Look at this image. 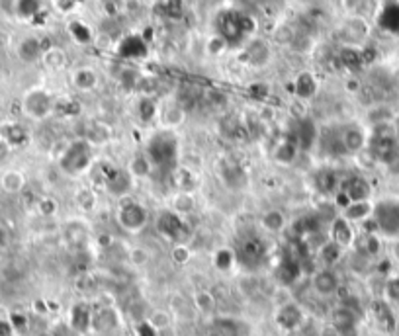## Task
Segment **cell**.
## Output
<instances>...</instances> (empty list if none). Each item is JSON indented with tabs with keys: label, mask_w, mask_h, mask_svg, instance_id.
<instances>
[{
	"label": "cell",
	"mask_w": 399,
	"mask_h": 336,
	"mask_svg": "<svg viewBox=\"0 0 399 336\" xmlns=\"http://www.w3.org/2000/svg\"><path fill=\"white\" fill-rule=\"evenodd\" d=\"M165 10H167L170 18H181L182 12H184V4H182V0H167Z\"/></svg>",
	"instance_id": "obj_50"
},
{
	"label": "cell",
	"mask_w": 399,
	"mask_h": 336,
	"mask_svg": "<svg viewBox=\"0 0 399 336\" xmlns=\"http://www.w3.org/2000/svg\"><path fill=\"white\" fill-rule=\"evenodd\" d=\"M145 321L151 324L157 333H163V330L170 328V324H172V313L167 311V309H155V311L149 313V317H147Z\"/></svg>",
	"instance_id": "obj_39"
},
{
	"label": "cell",
	"mask_w": 399,
	"mask_h": 336,
	"mask_svg": "<svg viewBox=\"0 0 399 336\" xmlns=\"http://www.w3.org/2000/svg\"><path fill=\"white\" fill-rule=\"evenodd\" d=\"M22 109L30 120L43 121L55 112V102L45 88H32L22 98Z\"/></svg>",
	"instance_id": "obj_7"
},
{
	"label": "cell",
	"mask_w": 399,
	"mask_h": 336,
	"mask_svg": "<svg viewBox=\"0 0 399 336\" xmlns=\"http://www.w3.org/2000/svg\"><path fill=\"white\" fill-rule=\"evenodd\" d=\"M206 336H251V326L237 317H216L207 324Z\"/></svg>",
	"instance_id": "obj_10"
},
{
	"label": "cell",
	"mask_w": 399,
	"mask_h": 336,
	"mask_svg": "<svg viewBox=\"0 0 399 336\" xmlns=\"http://www.w3.org/2000/svg\"><path fill=\"white\" fill-rule=\"evenodd\" d=\"M71 83L79 92H90L98 86V72L90 67H79L71 74Z\"/></svg>",
	"instance_id": "obj_26"
},
{
	"label": "cell",
	"mask_w": 399,
	"mask_h": 336,
	"mask_svg": "<svg viewBox=\"0 0 399 336\" xmlns=\"http://www.w3.org/2000/svg\"><path fill=\"white\" fill-rule=\"evenodd\" d=\"M71 328L74 333H86L92 328V311L86 303H76L71 311Z\"/></svg>",
	"instance_id": "obj_30"
},
{
	"label": "cell",
	"mask_w": 399,
	"mask_h": 336,
	"mask_svg": "<svg viewBox=\"0 0 399 336\" xmlns=\"http://www.w3.org/2000/svg\"><path fill=\"white\" fill-rule=\"evenodd\" d=\"M342 2V8L347 10V12L356 14V10L360 8V4H362L364 0H340Z\"/></svg>",
	"instance_id": "obj_52"
},
{
	"label": "cell",
	"mask_w": 399,
	"mask_h": 336,
	"mask_svg": "<svg viewBox=\"0 0 399 336\" xmlns=\"http://www.w3.org/2000/svg\"><path fill=\"white\" fill-rule=\"evenodd\" d=\"M194 307L198 309L200 313H212L216 309V297L206 291V289H198L196 293H194Z\"/></svg>",
	"instance_id": "obj_41"
},
{
	"label": "cell",
	"mask_w": 399,
	"mask_h": 336,
	"mask_svg": "<svg viewBox=\"0 0 399 336\" xmlns=\"http://www.w3.org/2000/svg\"><path fill=\"white\" fill-rule=\"evenodd\" d=\"M190 256H192V252L188 249V244H172V249H170V260H172L174 264H188Z\"/></svg>",
	"instance_id": "obj_45"
},
{
	"label": "cell",
	"mask_w": 399,
	"mask_h": 336,
	"mask_svg": "<svg viewBox=\"0 0 399 336\" xmlns=\"http://www.w3.org/2000/svg\"><path fill=\"white\" fill-rule=\"evenodd\" d=\"M253 32V20L237 10H227L219 14L218 18V36L227 45H241L245 37Z\"/></svg>",
	"instance_id": "obj_3"
},
{
	"label": "cell",
	"mask_w": 399,
	"mask_h": 336,
	"mask_svg": "<svg viewBox=\"0 0 399 336\" xmlns=\"http://www.w3.org/2000/svg\"><path fill=\"white\" fill-rule=\"evenodd\" d=\"M69 30H71V34H73L74 41H76V43L85 45V43H90V41H92L90 28L83 24V22H73V24L69 25Z\"/></svg>",
	"instance_id": "obj_44"
},
{
	"label": "cell",
	"mask_w": 399,
	"mask_h": 336,
	"mask_svg": "<svg viewBox=\"0 0 399 336\" xmlns=\"http://www.w3.org/2000/svg\"><path fill=\"white\" fill-rule=\"evenodd\" d=\"M100 6L106 16L114 18V16H120L123 10V0H100Z\"/></svg>",
	"instance_id": "obj_48"
},
{
	"label": "cell",
	"mask_w": 399,
	"mask_h": 336,
	"mask_svg": "<svg viewBox=\"0 0 399 336\" xmlns=\"http://www.w3.org/2000/svg\"><path fill=\"white\" fill-rule=\"evenodd\" d=\"M260 227L265 233L280 235V233H284V229L288 227V217L282 209H268L260 216Z\"/></svg>",
	"instance_id": "obj_23"
},
{
	"label": "cell",
	"mask_w": 399,
	"mask_h": 336,
	"mask_svg": "<svg viewBox=\"0 0 399 336\" xmlns=\"http://www.w3.org/2000/svg\"><path fill=\"white\" fill-rule=\"evenodd\" d=\"M340 190L347 193V198L351 202H364V200H372V186L364 176H351L347 180H342Z\"/></svg>",
	"instance_id": "obj_17"
},
{
	"label": "cell",
	"mask_w": 399,
	"mask_h": 336,
	"mask_svg": "<svg viewBox=\"0 0 399 336\" xmlns=\"http://www.w3.org/2000/svg\"><path fill=\"white\" fill-rule=\"evenodd\" d=\"M147 45L141 37L137 36H127L120 43V55L127 57V59H139V57H145Z\"/></svg>",
	"instance_id": "obj_31"
},
{
	"label": "cell",
	"mask_w": 399,
	"mask_h": 336,
	"mask_svg": "<svg viewBox=\"0 0 399 336\" xmlns=\"http://www.w3.org/2000/svg\"><path fill=\"white\" fill-rule=\"evenodd\" d=\"M311 288L317 295L321 297H331L335 293H339L340 280L337 276V272L333 268H319L317 272H314L311 276Z\"/></svg>",
	"instance_id": "obj_14"
},
{
	"label": "cell",
	"mask_w": 399,
	"mask_h": 336,
	"mask_svg": "<svg viewBox=\"0 0 399 336\" xmlns=\"http://www.w3.org/2000/svg\"><path fill=\"white\" fill-rule=\"evenodd\" d=\"M145 156L149 158L153 170L155 168H167L169 165H174L178 158V141L176 135L167 129L157 132L145 147Z\"/></svg>",
	"instance_id": "obj_2"
},
{
	"label": "cell",
	"mask_w": 399,
	"mask_h": 336,
	"mask_svg": "<svg viewBox=\"0 0 399 336\" xmlns=\"http://www.w3.org/2000/svg\"><path fill=\"white\" fill-rule=\"evenodd\" d=\"M30 135H28V129L20 123H6V125H0V141L8 145L10 149L14 147H22V145L28 143Z\"/></svg>",
	"instance_id": "obj_24"
},
{
	"label": "cell",
	"mask_w": 399,
	"mask_h": 336,
	"mask_svg": "<svg viewBox=\"0 0 399 336\" xmlns=\"http://www.w3.org/2000/svg\"><path fill=\"white\" fill-rule=\"evenodd\" d=\"M16 330L10 321H0V336H12Z\"/></svg>",
	"instance_id": "obj_54"
},
{
	"label": "cell",
	"mask_w": 399,
	"mask_h": 336,
	"mask_svg": "<svg viewBox=\"0 0 399 336\" xmlns=\"http://www.w3.org/2000/svg\"><path fill=\"white\" fill-rule=\"evenodd\" d=\"M340 145L345 155H362L368 149V139L370 135L364 129L360 123H345L339 127Z\"/></svg>",
	"instance_id": "obj_8"
},
{
	"label": "cell",
	"mask_w": 399,
	"mask_h": 336,
	"mask_svg": "<svg viewBox=\"0 0 399 336\" xmlns=\"http://www.w3.org/2000/svg\"><path fill=\"white\" fill-rule=\"evenodd\" d=\"M110 135H112V132H110L108 125H104V123H100V121H94V123L88 127V133H86L83 139H86L88 143L94 147V145H102L110 141Z\"/></svg>",
	"instance_id": "obj_38"
},
{
	"label": "cell",
	"mask_w": 399,
	"mask_h": 336,
	"mask_svg": "<svg viewBox=\"0 0 399 336\" xmlns=\"http://www.w3.org/2000/svg\"><path fill=\"white\" fill-rule=\"evenodd\" d=\"M276 276H278L282 286H290L300 276V266H298L296 260H284L278 266V270H276Z\"/></svg>",
	"instance_id": "obj_37"
},
{
	"label": "cell",
	"mask_w": 399,
	"mask_h": 336,
	"mask_svg": "<svg viewBox=\"0 0 399 336\" xmlns=\"http://www.w3.org/2000/svg\"><path fill=\"white\" fill-rule=\"evenodd\" d=\"M14 10H16V14H18L20 18L30 20V18L37 16L39 10H41V0H16Z\"/></svg>",
	"instance_id": "obj_40"
},
{
	"label": "cell",
	"mask_w": 399,
	"mask_h": 336,
	"mask_svg": "<svg viewBox=\"0 0 399 336\" xmlns=\"http://www.w3.org/2000/svg\"><path fill=\"white\" fill-rule=\"evenodd\" d=\"M356 323H358V317L356 311H352L349 307L340 305L335 311L331 313V326L333 330L339 336H349L351 333L356 330Z\"/></svg>",
	"instance_id": "obj_16"
},
{
	"label": "cell",
	"mask_w": 399,
	"mask_h": 336,
	"mask_svg": "<svg viewBox=\"0 0 399 336\" xmlns=\"http://www.w3.org/2000/svg\"><path fill=\"white\" fill-rule=\"evenodd\" d=\"M170 211H174L176 216L188 217L192 216L194 211L198 209V200L194 192H186V190H178L170 196Z\"/></svg>",
	"instance_id": "obj_19"
},
{
	"label": "cell",
	"mask_w": 399,
	"mask_h": 336,
	"mask_svg": "<svg viewBox=\"0 0 399 336\" xmlns=\"http://www.w3.org/2000/svg\"><path fill=\"white\" fill-rule=\"evenodd\" d=\"M155 229H157V233L163 239L169 240L172 244H188V240L192 237L188 219L176 216L170 209H165V211L158 213L157 219H155Z\"/></svg>",
	"instance_id": "obj_4"
},
{
	"label": "cell",
	"mask_w": 399,
	"mask_h": 336,
	"mask_svg": "<svg viewBox=\"0 0 399 336\" xmlns=\"http://www.w3.org/2000/svg\"><path fill=\"white\" fill-rule=\"evenodd\" d=\"M36 336H57L55 333H51V330H43V333H39V335Z\"/></svg>",
	"instance_id": "obj_57"
},
{
	"label": "cell",
	"mask_w": 399,
	"mask_h": 336,
	"mask_svg": "<svg viewBox=\"0 0 399 336\" xmlns=\"http://www.w3.org/2000/svg\"><path fill=\"white\" fill-rule=\"evenodd\" d=\"M161 125L163 129L167 132H174L176 127H181L182 123L186 121V109L182 108L178 102H172V104H167L165 108L161 109Z\"/></svg>",
	"instance_id": "obj_21"
},
{
	"label": "cell",
	"mask_w": 399,
	"mask_h": 336,
	"mask_svg": "<svg viewBox=\"0 0 399 336\" xmlns=\"http://www.w3.org/2000/svg\"><path fill=\"white\" fill-rule=\"evenodd\" d=\"M8 242H10V235H8V231L0 225V249H6L8 246Z\"/></svg>",
	"instance_id": "obj_56"
},
{
	"label": "cell",
	"mask_w": 399,
	"mask_h": 336,
	"mask_svg": "<svg viewBox=\"0 0 399 336\" xmlns=\"http://www.w3.org/2000/svg\"><path fill=\"white\" fill-rule=\"evenodd\" d=\"M274 321H276V324H278L282 330L294 333V330H298L303 324V321H305V313H303V309L298 303L286 301V303H280L278 305L276 315H274Z\"/></svg>",
	"instance_id": "obj_12"
},
{
	"label": "cell",
	"mask_w": 399,
	"mask_h": 336,
	"mask_svg": "<svg viewBox=\"0 0 399 336\" xmlns=\"http://www.w3.org/2000/svg\"><path fill=\"white\" fill-rule=\"evenodd\" d=\"M237 264V256H235V249L229 246H221L214 252V266L219 272H229L233 266Z\"/></svg>",
	"instance_id": "obj_35"
},
{
	"label": "cell",
	"mask_w": 399,
	"mask_h": 336,
	"mask_svg": "<svg viewBox=\"0 0 399 336\" xmlns=\"http://www.w3.org/2000/svg\"><path fill=\"white\" fill-rule=\"evenodd\" d=\"M28 186V176L20 168H6L0 172V190L8 196L24 192Z\"/></svg>",
	"instance_id": "obj_18"
},
{
	"label": "cell",
	"mask_w": 399,
	"mask_h": 336,
	"mask_svg": "<svg viewBox=\"0 0 399 336\" xmlns=\"http://www.w3.org/2000/svg\"><path fill=\"white\" fill-rule=\"evenodd\" d=\"M345 34L351 37V41H358L368 36V20L362 16H352L351 20L345 25Z\"/></svg>",
	"instance_id": "obj_36"
},
{
	"label": "cell",
	"mask_w": 399,
	"mask_h": 336,
	"mask_svg": "<svg viewBox=\"0 0 399 336\" xmlns=\"http://www.w3.org/2000/svg\"><path fill=\"white\" fill-rule=\"evenodd\" d=\"M356 251L358 254H362L366 258L374 260L376 256L382 252V235L380 233H360L356 237Z\"/></svg>",
	"instance_id": "obj_20"
},
{
	"label": "cell",
	"mask_w": 399,
	"mask_h": 336,
	"mask_svg": "<svg viewBox=\"0 0 399 336\" xmlns=\"http://www.w3.org/2000/svg\"><path fill=\"white\" fill-rule=\"evenodd\" d=\"M266 254V244L265 240L258 239V237H249L245 239L235 249V256H237V262L243 266H249V268H254L263 262Z\"/></svg>",
	"instance_id": "obj_11"
},
{
	"label": "cell",
	"mask_w": 399,
	"mask_h": 336,
	"mask_svg": "<svg viewBox=\"0 0 399 336\" xmlns=\"http://www.w3.org/2000/svg\"><path fill=\"white\" fill-rule=\"evenodd\" d=\"M41 61H43V65L48 67L49 71H63V69L67 67V63H69L67 53L61 48H55V45L45 48Z\"/></svg>",
	"instance_id": "obj_32"
},
{
	"label": "cell",
	"mask_w": 399,
	"mask_h": 336,
	"mask_svg": "<svg viewBox=\"0 0 399 336\" xmlns=\"http://www.w3.org/2000/svg\"><path fill=\"white\" fill-rule=\"evenodd\" d=\"M382 291L389 303H399V277H386Z\"/></svg>",
	"instance_id": "obj_46"
},
{
	"label": "cell",
	"mask_w": 399,
	"mask_h": 336,
	"mask_svg": "<svg viewBox=\"0 0 399 336\" xmlns=\"http://www.w3.org/2000/svg\"><path fill=\"white\" fill-rule=\"evenodd\" d=\"M317 88H319L317 78L314 76V72L309 71L300 72V74L296 76V81H294V92H296V96L300 98V100L314 98L315 94H317Z\"/></svg>",
	"instance_id": "obj_27"
},
{
	"label": "cell",
	"mask_w": 399,
	"mask_h": 336,
	"mask_svg": "<svg viewBox=\"0 0 399 336\" xmlns=\"http://www.w3.org/2000/svg\"><path fill=\"white\" fill-rule=\"evenodd\" d=\"M43 43L37 39V37H24L18 45V57L24 61V63H36L43 57Z\"/></svg>",
	"instance_id": "obj_29"
},
{
	"label": "cell",
	"mask_w": 399,
	"mask_h": 336,
	"mask_svg": "<svg viewBox=\"0 0 399 336\" xmlns=\"http://www.w3.org/2000/svg\"><path fill=\"white\" fill-rule=\"evenodd\" d=\"M315 186H317V190H321L323 193H335L340 190V184L342 180H339V172L337 170H333V168H321L317 174H315Z\"/></svg>",
	"instance_id": "obj_25"
},
{
	"label": "cell",
	"mask_w": 399,
	"mask_h": 336,
	"mask_svg": "<svg viewBox=\"0 0 399 336\" xmlns=\"http://www.w3.org/2000/svg\"><path fill=\"white\" fill-rule=\"evenodd\" d=\"M398 180H399V176H398Z\"/></svg>",
	"instance_id": "obj_58"
},
{
	"label": "cell",
	"mask_w": 399,
	"mask_h": 336,
	"mask_svg": "<svg viewBox=\"0 0 399 336\" xmlns=\"http://www.w3.org/2000/svg\"><path fill=\"white\" fill-rule=\"evenodd\" d=\"M127 170H130V174L133 176V180H143V178H149V176L153 174V167H151V162H149L145 153L133 156L132 160H130Z\"/></svg>",
	"instance_id": "obj_34"
},
{
	"label": "cell",
	"mask_w": 399,
	"mask_h": 336,
	"mask_svg": "<svg viewBox=\"0 0 399 336\" xmlns=\"http://www.w3.org/2000/svg\"><path fill=\"white\" fill-rule=\"evenodd\" d=\"M137 116L141 121H151L157 116V104L151 98H141L137 104Z\"/></svg>",
	"instance_id": "obj_43"
},
{
	"label": "cell",
	"mask_w": 399,
	"mask_h": 336,
	"mask_svg": "<svg viewBox=\"0 0 399 336\" xmlns=\"http://www.w3.org/2000/svg\"><path fill=\"white\" fill-rule=\"evenodd\" d=\"M133 188V176L130 174L127 168H116L110 167V170L104 174V190L112 196V198H130V192Z\"/></svg>",
	"instance_id": "obj_9"
},
{
	"label": "cell",
	"mask_w": 399,
	"mask_h": 336,
	"mask_svg": "<svg viewBox=\"0 0 399 336\" xmlns=\"http://www.w3.org/2000/svg\"><path fill=\"white\" fill-rule=\"evenodd\" d=\"M149 258H151V254L145 249H141V246H135L130 251V262L133 266H143L149 262Z\"/></svg>",
	"instance_id": "obj_49"
},
{
	"label": "cell",
	"mask_w": 399,
	"mask_h": 336,
	"mask_svg": "<svg viewBox=\"0 0 399 336\" xmlns=\"http://www.w3.org/2000/svg\"><path fill=\"white\" fill-rule=\"evenodd\" d=\"M57 209H59V205H57V202L53 198H41L37 202V211L43 217H53L57 213Z\"/></svg>",
	"instance_id": "obj_47"
},
{
	"label": "cell",
	"mask_w": 399,
	"mask_h": 336,
	"mask_svg": "<svg viewBox=\"0 0 399 336\" xmlns=\"http://www.w3.org/2000/svg\"><path fill=\"white\" fill-rule=\"evenodd\" d=\"M116 221L125 233L137 235L149 225V211L143 204L135 202L132 198H123L116 209Z\"/></svg>",
	"instance_id": "obj_5"
},
{
	"label": "cell",
	"mask_w": 399,
	"mask_h": 336,
	"mask_svg": "<svg viewBox=\"0 0 399 336\" xmlns=\"http://www.w3.org/2000/svg\"><path fill=\"white\" fill-rule=\"evenodd\" d=\"M389 256L396 264H399V237L391 239V242H389Z\"/></svg>",
	"instance_id": "obj_53"
},
{
	"label": "cell",
	"mask_w": 399,
	"mask_h": 336,
	"mask_svg": "<svg viewBox=\"0 0 399 336\" xmlns=\"http://www.w3.org/2000/svg\"><path fill=\"white\" fill-rule=\"evenodd\" d=\"M319 254H321V258H323V262H325V268H331V266L335 264V262H337V260L340 258L342 249H340V246H337L333 240H327L325 244L321 246Z\"/></svg>",
	"instance_id": "obj_42"
},
{
	"label": "cell",
	"mask_w": 399,
	"mask_h": 336,
	"mask_svg": "<svg viewBox=\"0 0 399 336\" xmlns=\"http://www.w3.org/2000/svg\"><path fill=\"white\" fill-rule=\"evenodd\" d=\"M245 59L253 67H265L270 61V48L263 39H253L245 45Z\"/></svg>",
	"instance_id": "obj_22"
},
{
	"label": "cell",
	"mask_w": 399,
	"mask_h": 336,
	"mask_svg": "<svg viewBox=\"0 0 399 336\" xmlns=\"http://www.w3.org/2000/svg\"><path fill=\"white\" fill-rule=\"evenodd\" d=\"M376 202L374 200H364V202H351L345 209H340L339 216H342L354 227H360L362 223L370 221L374 217Z\"/></svg>",
	"instance_id": "obj_15"
},
{
	"label": "cell",
	"mask_w": 399,
	"mask_h": 336,
	"mask_svg": "<svg viewBox=\"0 0 399 336\" xmlns=\"http://www.w3.org/2000/svg\"><path fill=\"white\" fill-rule=\"evenodd\" d=\"M94 160V153H92V145L86 139H74L69 141L67 147L63 149V153L57 156V165L59 170L67 176H83L88 172V168L92 167Z\"/></svg>",
	"instance_id": "obj_1"
},
{
	"label": "cell",
	"mask_w": 399,
	"mask_h": 336,
	"mask_svg": "<svg viewBox=\"0 0 399 336\" xmlns=\"http://www.w3.org/2000/svg\"><path fill=\"white\" fill-rule=\"evenodd\" d=\"M61 235H63L65 246L71 252H74V254H86L88 252L90 240H92V231H90V225L83 217L67 219L63 223Z\"/></svg>",
	"instance_id": "obj_6"
},
{
	"label": "cell",
	"mask_w": 399,
	"mask_h": 336,
	"mask_svg": "<svg viewBox=\"0 0 399 336\" xmlns=\"http://www.w3.org/2000/svg\"><path fill=\"white\" fill-rule=\"evenodd\" d=\"M57 6L63 12H69V10H73L74 6H76V2L74 0H57Z\"/></svg>",
	"instance_id": "obj_55"
},
{
	"label": "cell",
	"mask_w": 399,
	"mask_h": 336,
	"mask_svg": "<svg viewBox=\"0 0 399 336\" xmlns=\"http://www.w3.org/2000/svg\"><path fill=\"white\" fill-rule=\"evenodd\" d=\"M298 153H300V147L294 141V137H284L278 143V147L274 149V160L282 165V167H290L294 165V160L298 158Z\"/></svg>",
	"instance_id": "obj_28"
},
{
	"label": "cell",
	"mask_w": 399,
	"mask_h": 336,
	"mask_svg": "<svg viewBox=\"0 0 399 336\" xmlns=\"http://www.w3.org/2000/svg\"><path fill=\"white\" fill-rule=\"evenodd\" d=\"M356 237H358L356 227L352 223H349L342 216H337L331 221V225H329V240H333L342 251L345 249H352L356 244Z\"/></svg>",
	"instance_id": "obj_13"
},
{
	"label": "cell",
	"mask_w": 399,
	"mask_h": 336,
	"mask_svg": "<svg viewBox=\"0 0 399 336\" xmlns=\"http://www.w3.org/2000/svg\"><path fill=\"white\" fill-rule=\"evenodd\" d=\"M221 176H223V180L227 182V186H233V188H243L245 186V172L233 160L221 162Z\"/></svg>",
	"instance_id": "obj_33"
},
{
	"label": "cell",
	"mask_w": 399,
	"mask_h": 336,
	"mask_svg": "<svg viewBox=\"0 0 399 336\" xmlns=\"http://www.w3.org/2000/svg\"><path fill=\"white\" fill-rule=\"evenodd\" d=\"M158 333L151 326V324L147 323V321H143V323L137 324V333H135V336H157Z\"/></svg>",
	"instance_id": "obj_51"
}]
</instances>
